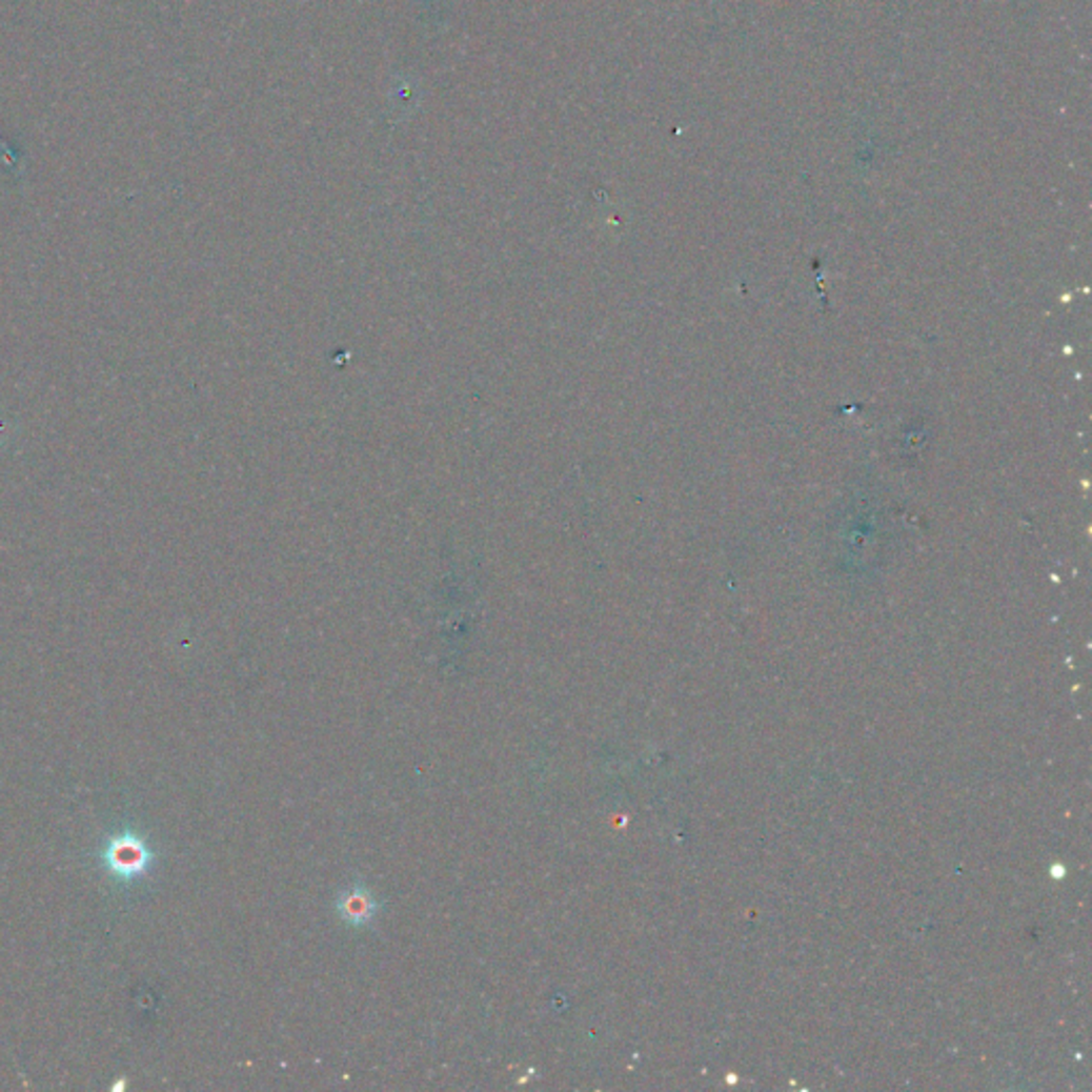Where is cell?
Listing matches in <instances>:
<instances>
[{
    "mask_svg": "<svg viewBox=\"0 0 1092 1092\" xmlns=\"http://www.w3.org/2000/svg\"><path fill=\"white\" fill-rule=\"evenodd\" d=\"M336 911L348 926L363 928L378 915L380 903L365 886H350L338 896Z\"/></svg>",
    "mask_w": 1092,
    "mask_h": 1092,
    "instance_id": "cell-1",
    "label": "cell"
},
{
    "mask_svg": "<svg viewBox=\"0 0 1092 1092\" xmlns=\"http://www.w3.org/2000/svg\"><path fill=\"white\" fill-rule=\"evenodd\" d=\"M112 869L120 875H135L147 863V851L135 838H120L109 849Z\"/></svg>",
    "mask_w": 1092,
    "mask_h": 1092,
    "instance_id": "cell-2",
    "label": "cell"
}]
</instances>
